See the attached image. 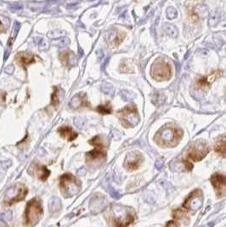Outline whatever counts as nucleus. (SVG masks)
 I'll return each mask as SVG.
<instances>
[{
  "label": "nucleus",
  "mask_w": 226,
  "mask_h": 227,
  "mask_svg": "<svg viewBox=\"0 0 226 227\" xmlns=\"http://www.w3.org/2000/svg\"><path fill=\"white\" fill-rule=\"evenodd\" d=\"M58 132L61 137L69 140V141H72L77 137V133L74 132V130L71 128L67 127V126H63V127L59 128Z\"/></svg>",
  "instance_id": "aec40b11"
},
{
  "label": "nucleus",
  "mask_w": 226,
  "mask_h": 227,
  "mask_svg": "<svg viewBox=\"0 0 226 227\" xmlns=\"http://www.w3.org/2000/svg\"><path fill=\"white\" fill-rule=\"evenodd\" d=\"M181 129L170 125L162 127L155 135V140L162 146L173 147L177 145L182 137Z\"/></svg>",
  "instance_id": "f257e3e1"
},
{
  "label": "nucleus",
  "mask_w": 226,
  "mask_h": 227,
  "mask_svg": "<svg viewBox=\"0 0 226 227\" xmlns=\"http://www.w3.org/2000/svg\"><path fill=\"white\" fill-rule=\"evenodd\" d=\"M89 104L85 94H77L74 97H72L71 101L69 103V107L71 109H79L81 107H89Z\"/></svg>",
  "instance_id": "dca6fc26"
},
{
  "label": "nucleus",
  "mask_w": 226,
  "mask_h": 227,
  "mask_svg": "<svg viewBox=\"0 0 226 227\" xmlns=\"http://www.w3.org/2000/svg\"><path fill=\"white\" fill-rule=\"evenodd\" d=\"M150 73L153 78L157 81L167 80L171 77V67L167 62L159 59L153 63Z\"/></svg>",
  "instance_id": "0eeeda50"
},
{
  "label": "nucleus",
  "mask_w": 226,
  "mask_h": 227,
  "mask_svg": "<svg viewBox=\"0 0 226 227\" xmlns=\"http://www.w3.org/2000/svg\"><path fill=\"white\" fill-rule=\"evenodd\" d=\"M59 188L65 197H71L81 191V182L71 173H65L59 179Z\"/></svg>",
  "instance_id": "7ed1b4c3"
},
{
  "label": "nucleus",
  "mask_w": 226,
  "mask_h": 227,
  "mask_svg": "<svg viewBox=\"0 0 226 227\" xmlns=\"http://www.w3.org/2000/svg\"><path fill=\"white\" fill-rule=\"evenodd\" d=\"M59 60L61 63L65 66L67 67H71L75 66L77 63V58L75 54H73L70 50H65L59 54Z\"/></svg>",
  "instance_id": "f3484780"
},
{
  "label": "nucleus",
  "mask_w": 226,
  "mask_h": 227,
  "mask_svg": "<svg viewBox=\"0 0 226 227\" xmlns=\"http://www.w3.org/2000/svg\"><path fill=\"white\" fill-rule=\"evenodd\" d=\"M15 60L17 61L18 64H20L21 66H22L26 69V66L35 62V56L32 53L23 51V52L17 53L16 56H15Z\"/></svg>",
  "instance_id": "2eb2a0df"
},
{
  "label": "nucleus",
  "mask_w": 226,
  "mask_h": 227,
  "mask_svg": "<svg viewBox=\"0 0 226 227\" xmlns=\"http://www.w3.org/2000/svg\"><path fill=\"white\" fill-rule=\"evenodd\" d=\"M117 115H118L119 119L122 122L123 125L127 128H130V127L137 125L139 121L137 109L134 106L127 107L124 109L119 111Z\"/></svg>",
  "instance_id": "6e6552de"
},
{
  "label": "nucleus",
  "mask_w": 226,
  "mask_h": 227,
  "mask_svg": "<svg viewBox=\"0 0 226 227\" xmlns=\"http://www.w3.org/2000/svg\"><path fill=\"white\" fill-rule=\"evenodd\" d=\"M96 111L99 113L102 114V115H106V114H111L112 110V107L109 103H106V105H101L98 107L96 108Z\"/></svg>",
  "instance_id": "c85d7f7f"
},
{
  "label": "nucleus",
  "mask_w": 226,
  "mask_h": 227,
  "mask_svg": "<svg viewBox=\"0 0 226 227\" xmlns=\"http://www.w3.org/2000/svg\"><path fill=\"white\" fill-rule=\"evenodd\" d=\"M106 205V198L101 194H96L92 197L89 203V208L93 214H98L105 209Z\"/></svg>",
  "instance_id": "4468645a"
},
{
  "label": "nucleus",
  "mask_w": 226,
  "mask_h": 227,
  "mask_svg": "<svg viewBox=\"0 0 226 227\" xmlns=\"http://www.w3.org/2000/svg\"><path fill=\"white\" fill-rule=\"evenodd\" d=\"M166 227H178V226L174 221H169V222L167 224Z\"/></svg>",
  "instance_id": "ea45409f"
},
{
  "label": "nucleus",
  "mask_w": 226,
  "mask_h": 227,
  "mask_svg": "<svg viewBox=\"0 0 226 227\" xmlns=\"http://www.w3.org/2000/svg\"><path fill=\"white\" fill-rule=\"evenodd\" d=\"M219 74H220V72L218 71V72H214V73H213V74L209 75L208 77H207V78H206V77H203V78H201L200 80H198V84H199L201 87H203V88L208 87L209 84H212L214 80L219 76Z\"/></svg>",
  "instance_id": "4be33fe9"
},
{
  "label": "nucleus",
  "mask_w": 226,
  "mask_h": 227,
  "mask_svg": "<svg viewBox=\"0 0 226 227\" xmlns=\"http://www.w3.org/2000/svg\"><path fill=\"white\" fill-rule=\"evenodd\" d=\"M163 29L166 32V33L168 36L172 37H176L178 36V31L177 29V27L173 25L166 23V24L163 25Z\"/></svg>",
  "instance_id": "393cba45"
},
{
  "label": "nucleus",
  "mask_w": 226,
  "mask_h": 227,
  "mask_svg": "<svg viewBox=\"0 0 226 227\" xmlns=\"http://www.w3.org/2000/svg\"><path fill=\"white\" fill-rule=\"evenodd\" d=\"M89 143L95 145V149L86 153L87 162L89 163H95L96 162L101 161L106 157V153L105 151V146L100 135L95 136L93 139H91L89 140Z\"/></svg>",
  "instance_id": "39448f33"
},
{
  "label": "nucleus",
  "mask_w": 226,
  "mask_h": 227,
  "mask_svg": "<svg viewBox=\"0 0 226 227\" xmlns=\"http://www.w3.org/2000/svg\"><path fill=\"white\" fill-rule=\"evenodd\" d=\"M32 167H33V172H34L33 174L37 175V178L43 181H45L50 174V171L44 165L34 163L32 165Z\"/></svg>",
  "instance_id": "a211bd4d"
},
{
  "label": "nucleus",
  "mask_w": 226,
  "mask_h": 227,
  "mask_svg": "<svg viewBox=\"0 0 226 227\" xmlns=\"http://www.w3.org/2000/svg\"><path fill=\"white\" fill-rule=\"evenodd\" d=\"M1 217H2L3 220H4L5 221H10L12 220L13 215H12L11 211H8V212H5V213L2 214Z\"/></svg>",
  "instance_id": "e433bc0d"
},
{
  "label": "nucleus",
  "mask_w": 226,
  "mask_h": 227,
  "mask_svg": "<svg viewBox=\"0 0 226 227\" xmlns=\"http://www.w3.org/2000/svg\"><path fill=\"white\" fill-rule=\"evenodd\" d=\"M162 166H163V160L162 159H158L157 161L156 162V167L158 170H160L161 168L162 167Z\"/></svg>",
  "instance_id": "4c0bfd02"
},
{
  "label": "nucleus",
  "mask_w": 226,
  "mask_h": 227,
  "mask_svg": "<svg viewBox=\"0 0 226 227\" xmlns=\"http://www.w3.org/2000/svg\"><path fill=\"white\" fill-rule=\"evenodd\" d=\"M143 160L142 155L138 151L129 152L125 158L124 166L128 170H136Z\"/></svg>",
  "instance_id": "9b49d317"
},
{
  "label": "nucleus",
  "mask_w": 226,
  "mask_h": 227,
  "mask_svg": "<svg viewBox=\"0 0 226 227\" xmlns=\"http://www.w3.org/2000/svg\"><path fill=\"white\" fill-rule=\"evenodd\" d=\"M60 91L57 87L54 88V92L52 94V97H51V106L54 109H57L59 107V102H60V100H59V92Z\"/></svg>",
  "instance_id": "a878e982"
},
{
  "label": "nucleus",
  "mask_w": 226,
  "mask_h": 227,
  "mask_svg": "<svg viewBox=\"0 0 226 227\" xmlns=\"http://www.w3.org/2000/svg\"><path fill=\"white\" fill-rule=\"evenodd\" d=\"M208 145L204 141H196L187 151V157L192 161H200L208 153Z\"/></svg>",
  "instance_id": "1a4fd4ad"
},
{
  "label": "nucleus",
  "mask_w": 226,
  "mask_h": 227,
  "mask_svg": "<svg viewBox=\"0 0 226 227\" xmlns=\"http://www.w3.org/2000/svg\"><path fill=\"white\" fill-rule=\"evenodd\" d=\"M48 208L51 213H56L61 208V201L58 197H52L48 202Z\"/></svg>",
  "instance_id": "5701e85b"
},
{
  "label": "nucleus",
  "mask_w": 226,
  "mask_h": 227,
  "mask_svg": "<svg viewBox=\"0 0 226 227\" xmlns=\"http://www.w3.org/2000/svg\"><path fill=\"white\" fill-rule=\"evenodd\" d=\"M101 90L105 94L108 95V96H113L114 95V89H113L112 86L110 84H108V83H104V84H102Z\"/></svg>",
  "instance_id": "7c9ffc66"
},
{
  "label": "nucleus",
  "mask_w": 226,
  "mask_h": 227,
  "mask_svg": "<svg viewBox=\"0 0 226 227\" xmlns=\"http://www.w3.org/2000/svg\"><path fill=\"white\" fill-rule=\"evenodd\" d=\"M69 39L68 38H64V37H61L59 39V41H56L55 43V45H57L58 47H60V48H63V47H65L69 44Z\"/></svg>",
  "instance_id": "f704fd0d"
},
{
  "label": "nucleus",
  "mask_w": 226,
  "mask_h": 227,
  "mask_svg": "<svg viewBox=\"0 0 226 227\" xmlns=\"http://www.w3.org/2000/svg\"><path fill=\"white\" fill-rule=\"evenodd\" d=\"M125 37V32L118 29H112L106 34V42L109 46L116 48L123 42Z\"/></svg>",
  "instance_id": "ddd939ff"
},
{
  "label": "nucleus",
  "mask_w": 226,
  "mask_h": 227,
  "mask_svg": "<svg viewBox=\"0 0 226 227\" xmlns=\"http://www.w3.org/2000/svg\"><path fill=\"white\" fill-rule=\"evenodd\" d=\"M214 150L219 155L226 156V135H223L218 139L215 143Z\"/></svg>",
  "instance_id": "412c9836"
},
{
  "label": "nucleus",
  "mask_w": 226,
  "mask_h": 227,
  "mask_svg": "<svg viewBox=\"0 0 226 227\" xmlns=\"http://www.w3.org/2000/svg\"><path fill=\"white\" fill-rule=\"evenodd\" d=\"M65 35V32L63 30H54L48 32V36L50 38H54V39H59L60 37H62L63 36Z\"/></svg>",
  "instance_id": "c756f323"
},
{
  "label": "nucleus",
  "mask_w": 226,
  "mask_h": 227,
  "mask_svg": "<svg viewBox=\"0 0 226 227\" xmlns=\"http://www.w3.org/2000/svg\"><path fill=\"white\" fill-rule=\"evenodd\" d=\"M20 27H21V24L18 21H15L14 22V26H13V30H12L11 32V36H10V39H9V42L7 43V48H6L5 54H4V60H7V58L10 55V53L11 51L12 45L14 43V41H15V37L17 36V33L19 30H20Z\"/></svg>",
  "instance_id": "6ab92c4d"
},
{
  "label": "nucleus",
  "mask_w": 226,
  "mask_h": 227,
  "mask_svg": "<svg viewBox=\"0 0 226 227\" xmlns=\"http://www.w3.org/2000/svg\"><path fill=\"white\" fill-rule=\"evenodd\" d=\"M14 72V66L13 65H9L5 68V72L9 73V74H12Z\"/></svg>",
  "instance_id": "58836bf2"
},
{
  "label": "nucleus",
  "mask_w": 226,
  "mask_h": 227,
  "mask_svg": "<svg viewBox=\"0 0 226 227\" xmlns=\"http://www.w3.org/2000/svg\"><path fill=\"white\" fill-rule=\"evenodd\" d=\"M111 219L114 227H128L134 220L132 210L122 205H113L111 208Z\"/></svg>",
  "instance_id": "f03ea898"
},
{
  "label": "nucleus",
  "mask_w": 226,
  "mask_h": 227,
  "mask_svg": "<svg viewBox=\"0 0 226 227\" xmlns=\"http://www.w3.org/2000/svg\"><path fill=\"white\" fill-rule=\"evenodd\" d=\"M121 96H122V98L125 101H131L134 98V96L132 93H130L129 91H128V90H123L121 92Z\"/></svg>",
  "instance_id": "72a5a7b5"
},
{
  "label": "nucleus",
  "mask_w": 226,
  "mask_h": 227,
  "mask_svg": "<svg viewBox=\"0 0 226 227\" xmlns=\"http://www.w3.org/2000/svg\"><path fill=\"white\" fill-rule=\"evenodd\" d=\"M27 194L26 187L22 184H16L10 187L6 191L4 203L6 206H10L14 203L23 200Z\"/></svg>",
  "instance_id": "423d86ee"
},
{
  "label": "nucleus",
  "mask_w": 226,
  "mask_h": 227,
  "mask_svg": "<svg viewBox=\"0 0 226 227\" xmlns=\"http://www.w3.org/2000/svg\"><path fill=\"white\" fill-rule=\"evenodd\" d=\"M3 31H4V26H3V24H2L1 21H0V32H3Z\"/></svg>",
  "instance_id": "a19ab883"
},
{
  "label": "nucleus",
  "mask_w": 226,
  "mask_h": 227,
  "mask_svg": "<svg viewBox=\"0 0 226 227\" xmlns=\"http://www.w3.org/2000/svg\"><path fill=\"white\" fill-rule=\"evenodd\" d=\"M203 204V195L201 190H195L190 193L189 197L184 203V208L187 210L196 212L202 208Z\"/></svg>",
  "instance_id": "9d476101"
},
{
  "label": "nucleus",
  "mask_w": 226,
  "mask_h": 227,
  "mask_svg": "<svg viewBox=\"0 0 226 227\" xmlns=\"http://www.w3.org/2000/svg\"><path fill=\"white\" fill-rule=\"evenodd\" d=\"M211 182L217 191L219 197L223 196L226 192V176L221 173H214L211 178Z\"/></svg>",
  "instance_id": "f8f14e48"
},
{
  "label": "nucleus",
  "mask_w": 226,
  "mask_h": 227,
  "mask_svg": "<svg viewBox=\"0 0 226 227\" xmlns=\"http://www.w3.org/2000/svg\"><path fill=\"white\" fill-rule=\"evenodd\" d=\"M167 17L169 20H172V19L176 18L178 15V12L177 10L173 8V7H169L167 9Z\"/></svg>",
  "instance_id": "473e14b6"
},
{
  "label": "nucleus",
  "mask_w": 226,
  "mask_h": 227,
  "mask_svg": "<svg viewBox=\"0 0 226 227\" xmlns=\"http://www.w3.org/2000/svg\"><path fill=\"white\" fill-rule=\"evenodd\" d=\"M173 217H174V219L182 222L183 224H185V225L189 224V217L186 215L184 212H183L180 209H177L173 212Z\"/></svg>",
  "instance_id": "b1692460"
},
{
  "label": "nucleus",
  "mask_w": 226,
  "mask_h": 227,
  "mask_svg": "<svg viewBox=\"0 0 226 227\" xmlns=\"http://www.w3.org/2000/svg\"><path fill=\"white\" fill-rule=\"evenodd\" d=\"M219 20H220V13L218 10H214V12L210 15L209 21H208V25H209V26L214 27V26H217L218 23L219 22Z\"/></svg>",
  "instance_id": "bb28decb"
},
{
  "label": "nucleus",
  "mask_w": 226,
  "mask_h": 227,
  "mask_svg": "<svg viewBox=\"0 0 226 227\" xmlns=\"http://www.w3.org/2000/svg\"><path fill=\"white\" fill-rule=\"evenodd\" d=\"M38 47L40 49L42 50H44V49H46L48 47V43L43 38H38Z\"/></svg>",
  "instance_id": "c9c22d12"
},
{
  "label": "nucleus",
  "mask_w": 226,
  "mask_h": 227,
  "mask_svg": "<svg viewBox=\"0 0 226 227\" xmlns=\"http://www.w3.org/2000/svg\"><path fill=\"white\" fill-rule=\"evenodd\" d=\"M103 186L105 187V189L108 192H109V194L113 197V198H115V199H118L121 197V194L119 193L118 191H117L115 189H113L112 186L110 185L109 183H103Z\"/></svg>",
  "instance_id": "cd10ccee"
},
{
  "label": "nucleus",
  "mask_w": 226,
  "mask_h": 227,
  "mask_svg": "<svg viewBox=\"0 0 226 227\" xmlns=\"http://www.w3.org/2000/svg\"><path fill=\"white\" fill-rule=\"evenodd\" d=\"M42 213H43V209H42L40 201L37 198L30 200L26 204V212H25V221H24L25 226H34L40 220Z\"/></svg>",
  "instance_id": "20e7f679"
},
{
  "label": "nucleus",
  "mask_w": 226,
  "mask_h": 227,
  "mask_svg": "<svg viewBox=\"0 0 226 227\" xmlns=\"http://www.w3.org/2000/svg\"><path fill=\"white\" fill-rule=\"evenodd\" d=\"M196 14L198 15V16H201V17H204L207 14H208V9L205 5H198L196 6Z\"/></svg>",
  "instance_id": "2f4dec72"
}]
</instances>
